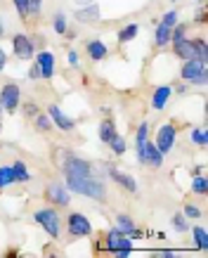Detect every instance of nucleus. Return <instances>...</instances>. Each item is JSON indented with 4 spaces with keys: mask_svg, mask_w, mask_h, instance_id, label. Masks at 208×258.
<instances>
[{
    "mask_svg": "<svg viewBox=\"0 0 208 258\" xmlns=\"http://www.w3.org/2000/svg\"><path fill=\"white\" fill-rule=\"evenodd\" d=\"M85 52H88V57H90L93 62H102V59H104V57L109 55L107 45H104V43H102L100 38L88 40V43H85Z\"/></svg>",
    "mask_w": 208,
    "mask_h": 258,
    "instance_id": "obj_16",
    "label": "nucleus"
},
{
    "mask_svg": "<svg viewBox=\"0 0 208 258\" xmlns=\"http://www.w3.org/2000/svg\"><path fill=\"white\" fill-rule=\"evenodd\" d=\"M173 97V88L170 86H161L154 90V97H152V109L154 111H161L166 104H168V100Z\"/></svg>",
    "mask_w": 208,
    "mask_h": 258,
    "instance_id": "obj_19",
    "label": "nucleus"
},
{
    "mask_svg": "<svg viewBox=\"0 0 208 258\" xmlns=\"http://www.w3.org/2000/svg\"><path fill=\"white\" fill-rule=\"evenodd\" d=\"M173 52H175L180 59H199L196 47H194V40H189V38L175 40V43H173Z\"/></svg>",
    "mask_w": 208,
    "mask_h": 258,
    "instance_id": "obj_15",
    "label": "nucleus"
},
{
    "mask_svg": "<svg viewBox=\"0 0 208 258\" xmlns=\"http://www.w3.org/2000/svg\"><path fill=\"white\" fill-rule=\"evenodd\" d=\"M196 3H203V0H196Z\"/></svg>",
    "mask_w": 208,
    "mask_h": 258,
    "instance_id": "obj_47",
    "label": "nucleus"
},
{
    "mask_svg": "<svg viewBox=\"0 0 208 258\" xmlns=\"http://www.w3.org/2000/svg\"><path fill=\"white\" fill-rule=\"evenodd\" d=\"M163 159H166V154H161V149L156 147L152 140H147L145 145H140L137 147V161L140 164H147V166H152V168H161Z\"/></svg>",
    "mask_w": 208,
    "mask_h": 258,
    "instance_id": "obj_6",
    "label": "nucleus"
},
{
    "mask_svg": "<svg viewBox=\"0 0 208 258\" xmlns=\"http://www.w3.org/2000/svg\"><path fill=\"white\" fill-rule=\"evenodd\" d=\"M109 175H111V180H114L116 185H121L123 189H128L130 195H137V182H135V178L132 175H128V173L118 171V168H114V166H109Z\"/></svg>",
    "mask_w": 208,
    "mask_h": 258,
    "instance_id": "obj_14",
    "label": "nucleus"
},
{
    "mask_svg": "<svg viewBox=\"0 0 208 258\" xmlns=\"http://www.w3.org/2000/svg\"><path fill=\"white\" fill-rule=\"evenodd\" d=\"M36 69H38V74H40V79H45V81H50L54 76V55L52 52H38L36 55Z\"/></svg>",
    "mask_w": 208,
    "mask_h": 258,
    "instance_id": "obj_13",
    "label": "nucleus"
},
{
    "mask_svg": "<svg viewBox=\"0 0 208 258\" xmlns=\"http://www.w3.org/2000/svg\"><path fill=\"white\" fill-rule=\"evenodd\" d=\"M12 171H15V180H17V182H29V180H31L29 166L24 164V161H15V164H12Z\"/></svg>",
    "mask_w": 208,
    "mask_h": 258,
    "instance_id": "obj_22",
    "label": "nucleus"
},
{
    "mask_svg": "<svg viewBox=\"0 0 208 258\" xmlns=\"http://www.w3.org/2000/svg\"><path fill=\"white\" fill-rule=\"evenodd\" d=\"M52 29H54V33H59V36H66L69 26H66V17H64V12H57V15L52 17Z\"/></svg>",
    "mask_w": 208,
    "mask_h": 258,
    "instance_id": "obj_25",
    "label": "nucleus"
},
{
    "mask_svg": "<svg viewBox=\"0 0 208 258\" xmlns=\"http://www.w3.org/2000/svg\"><path fill=\"white\" fill-rule=\"evenodd\" d=\"M107 251L109 253H114V256H130L132 253V242L130 237H125L123 232H121V227H114L111 232L107 235Z\"/></svg>",
    "mask_w": 208,
    "mask_h": 258,
    "instance_id": "obj_5",
    "label": "nucleus"
},
{
    "mask_svg": "<svg viewBox=\"0 0 208 258\" xmlns=\"http://www.w3.org/2000/svg\"><path fill=\"white\" fill-rule=\"evenodd\" d=\"M15 171H12V166H0V189L10 187V185H15Z\"/></svg>",
    "mask_w": 208,
    "mask_h": 258,
    "instance_id": "obj_23",
    "label": "nucleus"
},
{
    "mask_svg": "<svg viewBox=\"0 0 208 258\" xmlns=\"http://www.w3.org/2000/svg\"><path fill=\"white\" fill-rule=\"evenodd\" d=\"M154 256L156 258H175L177 251H173V249H159V251H154Z\"/></svg>",
    "mask_w": 208,
    "mask_h": 258,
    "instance_id": "obj_38",
    "label": "nucleus"
},
{
    "mask_svg": "<svg viewBox=\"0 0 208 258\" xmlns=\"http://www.w3.org/2000/svg\"><path fill=\"white\" fill-rule=\"evenodd\" d=\"M194 239H196V246H199V251H208V235L203 227H194L192 230Z\"/></svg>",
    "mask_w": 208,
    "mask_h": 258,
    "instance_id": "obj_27",
    "label": "nucleus"
},
{
    "mask_svg": "<svg viewBox=\"0 0 208 258\" xmlns=\"http://www.w3.org/2000/svg\"><path fill=\"white\" fill-rule=\"evenodd\" d=\"M5 64H8V55H5V50L0 47V71L5 69Z\"/></svg>",
    "mask_w": 208,
    "mask_h": 258,
    "instance_id": "obj_39",
    "label": "nucleus"
},
{
    "mask_svg": "<svg viewBox=\"0 0 208 258\" xmlns=\"http://www.w3.org/2000/svg\"><path fill=\"white\" fill-rule=\"evenodd\" d=\"M0 114H3V104H0Z\"/></svg>",
    "mask_w": 208,
    "mask_h": 258,
    "instance_id": "obj_45",
    "label": "nucleus"
},
{
    "mask_svg": "<svg viewBox=\"0 0 208 258\" xmlns=\"http://www.w3.org/2000/svg\"><path fill=\"white\" fill-rule=\"evenodd\" d=\"M66 187L69 192H76V195H85L95 199V202H107V185L104 180L95 178V175H88V178H66Z\"/></svg>",
    "mask_w": 208,
    "mask_h": 258,
    "instance_id": "obj_1",
    "label": "nucleus"
},
{
    "mask_svg": "<svg viewBox=\"0 0 208 258\" xmlns=\"http://www.w3.org/2000/svg\"><path fill=\"white\" fill-rule=\"evenodd\" d=\"M159 24H161V26H166V29H173V26L177 24V12H175V10L166 12V15L161 17V22H159Z\"/></svg>",
    "mask_w": 208,
    "mask_h": 258,
    "instance_id": "obj_32",
    "label": "nucleus"
},
{
    "mask_svg": "<svg viewBox=\"0 0 208 258\" xmlns=\"http://www.w3.org/2000/svg\"><path fill=\"white\" fill-rule=\"evenodd\" d=\"M116 227H121V232H123L125 237H130V239H137V237H142V232H140L137 227H135V223H132L125 213H118L116 216Z\"/></svg>",
    "mask_w": 208,
    "mask_h": 258,
    "instance_id": "obj_18",
    "label": "nucleus"
},
{
    "mask_svg": "<svg viewBox=\"0 0 208 258\" xmlns=\"http://www.w3.org/2000/svg\"><path fill=\"white\" fill-rule=\"evenodd\" d=\"M175 140H177V128L173 123H166L159 128V133H156V147L161 149V154H168L170 149L175 147Z\"/></svg>",
    "mask_w": 208,
    "mask_h": 258,
    "instance_id": "obj_9",
    "label": "nucleus"
},
{
    "mask_svg": "<svg viewBox=\"0 0 208 258\" xmlns=\"http://www.w3.org/2000/svg\"><path fill=\"white\" fill-rule=\"evenodd\" d=\"M182 81H187L189 86H206L208 74H206V64L199 59H185L182 69H180Z\"/></svg>",
    "mask_w": 208,
    "mask_h": 258,
    "instance_id": "obj_4",
    "label": "nucleus"
},
{
    "mask_svg": "<svg viewBox=\"0 0 208 258\" xmlns=\"http://www.w3.org/2000/svg\"><path fill=\"white\" fill-rule=\"evenodd\" d=\"M29 76H31V79H38V76H40V74H38V69H36V67H33V69L29 71Z\"/></svg>",
    "mask_w": 208,
    "mask_h": 258,
    "instance_id": "obj_42",
    "label": "nucleus"
},
{
    "mask_svg": "<svg viewBox=\"0 0 208 258\" xmlns=\"http://www.w3.org/2000/svg\"><path fill=\"white\" fill-rule=\"evenodd\" d=\"M66 232H69L71 237H90L93 235V225H90V220L85 218L83 213H69Z\"/></svg>",
    "mask_w": 208,
    "mask_h": 258,
    "instance_id": "obj_7",
    "label": "nucleus"
},
{
    "mask_svg": "<svg viewBox=\"0 0 208 258\" xmlns=\"http://www.w3.org/2000/svg\"><path fill=\"white\" fill-rule=\"evenodd\" d=\"M137 33H140V24H125L123 29L118 31V43H130Z\"/></svg>",
    "mask_w": 208,
    "mask_h": 258,
    "instance_id": "obj_21",
    "label": "nucleus"
},
{
    "mask_svg": "<svg viewBox=\"0 0 208 258\" xmlns=\"http://www.w3.org/2000/svg\"><path fill=\"white\" fill-rule=\"evenodd\" d=\"M192 142H194V145H199V147H206V145H208L206 128H196V131H192Z\"/></svg>",
    "mask_w": 208,
    "mask_h": 258,
    "instance_id": "obj_31",
    "label": "nucleus"
},
{
    "mask_svg": "<svg viewBox=\"0 0 208 258\" xmlns=\"http://www.w3.org/2000/svg\"><path fill=\"white\" fill-rule=\"evenodd\" d=\"M203 22H206V12L199 10V12H196V24H203Z\"/></svg>",
    "mask_w": 208,
    "mask_h": 258,
    "instance_id": "obj_41",
    "label": "nucleus"
},
{
    "mask_svg": "<svg viewBox=\"0 0 208 258\" xmlns=\"http://www.w3.org/2000/svg\"><path fill=\"white\" fill-rule=\"evenodd\" d=\"M0 128H3V121H0Z\"/></svg>",
    "mask_w": 208,
    "mask_h": 258,
    "instance_id": "obj_46",
    "label": "nucleus"
},
{
    "mask_svg": "<svg viewBox=\"0 0 208 258\" xmlns=\"http://www.w3.org/2000/svg\"><path fill=\"white\" fill-rule=\"evenodd\" d=\"M114 135H116V125H114V121H111V118H104V121L100 123V140L104 142V145H107V142L111 140Z\"/></svg>",
    "mask_w": 208,
    "mask_h": 258,
    "instance_id": "obj_20",
    "label": "nucleus"
},
{
    "mask_svg": "<svg viewBox=\"0 0 208 258\" xmlns=\"http://www.w3.org/2000/svg\"><path fill=\"white\" fill-rule=\"evenodd\" d=\"M100 5H97V3H88V5H83V8H78L76 10V19L78 22H97V19H100Z\"/></svg>",
    "mask_w": 208,
    "mask_h": 258,
    "instance_id": "obj_17",
    "label": "nucleus"
},
{
    "mask_svg": "<svg viewBox=\"0 0 208 258\" xmlns=\"http://www.w3.org/2000/svg\"><path fill=\"white\" fill-rule=\"evenodd\" d=\"M107 145L111 147V152H114L116 157H121V154H125V149H128V147H125V140H123V138H121L118 133H116L114 138H111V140L107 142Z\"/></svg>",
    "mask_w": 208,
    "mask_h": 258,
    "instance_id": "obj_26",
    "label": "nucleus"
},
{
    "mask_svg": "<svg viewBox=\"0 0 208 258\" xmlns=\"http://www.w3.org/2000/svg\"><path fill=\"white\" fill-rule=\"evenodd\" d=\"M5 36V24H3V19H0V38Z\"/></svg>",
    "mask_w": 208,
    "mask_h": 258,
    "instance_id": "obj_43",
    "label": "nucleus"
},
{
    "mask_svg": "<svg viewBox=\"0 0 208 258\" xmlns=\"http://www.w3.org/2000/svg\"><path fill=\"white\" fill-rule=\"evenodd\" d=\"M194 47H196V55H199V62L206 64L208 62V45L203 38H194Z\"/></svg>",
    "mask_w": 208,
    "mask_h": 258,
    "instance_id": "obj_29",
    "label": "nucleus"
},
{
    "mask_svg": "<svg viewBox=\"0 0 208 258\" xmlns=\"http://www.w3.org/2000/svg\"><path fill=\"white\" fill-rule=\"evenodd\" d=\"M12 3H15L17 15L22 17V19H29V0H12Z\"/></svg>",
    "mask_w": 208,
    "mask_h": 258,
    "instance_id": "obj_33",
    "label": "nucleus"
},
{
    "mask_svg": "<svg viewBox=\"0 0 208 258\" xmlns=\"http://www.w3.org/2000/svg\"><path fill=\"white\" fill-rule=\"evenodd\" d=\"M62 154H64V159H62L64 178H88V175H95L90 161L76 157L74 152H62Z\"/></svg>",
    "mask_w": 208,
    "mask_h": 258,
    "instance_id": "obj_3",
    "label": "nucleus"
},
{
    "mask_svg": "<svg viewBox=\"0 0 208 258\" xmlns=\"http://www.w3.org/2000/svg\"><path fill=\"white\" fill-rule=\"evenodd\" d=\"M192 192L199 197L206 195V178H203V173H199V175L192 180Z\"/></svg>",
    "mask_w": 208,
    "mask_h": 258,
    "instance_id": "obj_30",
    "label": "nucleus"
},
{
    "mask_svg": "<svg viewBox=\"0 0 208 258\" xmlns=\"http://www.w3.org/2000/svg\"><path fill=\"white\" fill-rule=\"evenodd\" d=\"M154 43L156 47H166L170 43V29H166V26H156V31H154Z\"/></svg>",
    "mask_w": 208,
    "mask_h": 258,
    "instance_id": "obj_24",
    "label": "nucleus"
},
{
    "mask_svg": "<svg viewBox=\"0 0 208 258\" xmlns=\"http://www.w3.org/2000/svg\"><path fill=\"white\" fill-rule=\"evenodd\" d=\"M33 123H36V128H38V131H43V133H47V131H50V128H52V121H50V116H45V114H36V116H33Z\"/></svg>",
    "mask_w": 208,
    "mask_h": 258,
    "instance_id": "obj_28",
    "label": "nucleus"
},
{
    "mask_svg": "<svg viewBox=\"0 0 208 258\" xmlns=\"http://www.w3.org/2000/svg\"><path fill=\"white\" fill-rule=\"evenodd\" d=\"M76 3H81V5H88V3H95V0H76Z\"/></svg>",
    "mask_w": 208,
    "mask_h": 258,
    "instance_id": "obj_44",
    "label": "nucleus"
},
{
    "mask_svg": "<svg viewBox=\"0 0 208 258\" xmlns=\"http://www.w3.org/2000/svg\"><path fill=\"white\" fill-rule=\"evenodd\" d=\"M185 216H187V218H201V209H199V206L187 204V206H185Z\"/></svg>",
    "mask_w": 208,
    "mask_h": 258,
    "instance_id": "obj_36",
    "label": "nucleus"
},
{
    "mask_svg": "<svg viewBox=\"0 0 208 258\" xmlns=\"http://www.w3.org/2000/svg\"><path fill=\"white\" fill-rule=\"evenodd\" d=\"M45 199L52 204L54 209L69 206L71 204V192H69L66 185H62V182H52V185H47V189H45Z\"/></svg>",
    "mask_w": 208,
    "mask_h": 258,
    "instance_id": "obj_8",
    "label": "nucleus"
},
{
    "mask_svg": "<svg viewBox=\"0 0 208 258\" xmlns=\"http://www.w3.org/2000/svg\"><path fill=\"white\" fill-rule=\"evenodd\" d=\"M147 140H149V123H142L137 128V138H135V142H137V147H140V145H145Z\"/></svg>",
    "mask_w": 208,
    "mask_h": 258,
    "instance_id": "obj_35",
    "label": "nucleus"
},
{
    "mask_svg": "<svg viewBox=\"0 0 208 258\" xmlns=\"http://www.w3.org/2000/svg\"><path fill=\"white\" fill-rule=\"evenodd\" d=\"M69 67L71 69H78V67H81V57H78L76 50H69Z\"/></svg>",
    "mask_w": 208,
    "mask_h": 258,
    "instance_id": "obj_37",
    "label": "nucleus"
},
{
    "mask_svg": "<svg viewBox=\"0 0 208 258\" xmlns=\"http://www.w3.org/2000/svg\"><path fill=\"white\" fill-rule=\"evenodd\" d=\"M19 102H22V90H19V86H15V83L3 86V90H0V104H3V109L17 111Z\"/></svg>",
    "mask_w": 208,
    "mask_h": 258,
    "instance_id": "obj_10",
    "label": "nucleus"
},
{
    "mask_svg": "<svg viewBox=\"0 0 208 258\" xmlns=\"http://www.w3.org/2000/svg\"><path fill=\"white\" fill-rule=\"evenodd\" d=\"M47 116H50V121H52V125H57L59 131H64V133H69V131H74L76 128V121L71 116H66L57 104H52L50 109H47Z\"/></svg>",
    "mask_w": 208,
    "mask_h": 258,
    "instance_id": "obj_12",
    "label": "nucleus"
},
{
    "mask_svg": "<svg viewBox=\"0 0 208 258\" xmlns=\"http://www.w3.org/2000/svg\"><path fill=\"white\" fill-rule=\"evenodd\" d=\"M26 114H29V116H36V114H38L36 104H26Z\"/></svg>",
    "mask_w": 208,
    "mask_h": 258,
    "instance_id": "obj_40",
    "label": "nucleus"
},
{
    "mask_svg": "<svg viewBox=\"0 0 208 258\" xmlns=\"http://www.w3.org/2000/svg\"><path fill=\"white\" fill-rule=\"evenodd\" d=\"M173 225H175L177 232H187V230H189V225H187V220H185V213H182V216L175 213V216H173Z\"/></svg>",
    "mask_w": 208,
    "mask_h": 258,
    "instance_id": "obj_34",
    "label": "nucleus"
},
{
    "mask_svg": "<svg viewBox=\"0 0 208 258\" xmlns=\"http://www.w3.org/2000/svg\"><path fill=\"white\" fill-rule=\"evenodd\" d=\"M33 50H36V43H33V38H29L26 33H17L15 38H12V52H15L19 59H31Z\"/></svg>",
    "mask_w": 208,
    "mask_h": 258,
    "instance_id": "obj_11",
    "label": "nucleus"
},
{
    "mask_svg": "<svg viewBox=\"0 0 208 258\" xmlns=\"http://www.w3.org/2000/svg\"><path fill=\"white\" fill-rule=\"evenodd\" d=\"M33 220H36L52 239H59V235H62V218H59V211H57L54 206L38 209V211L33 213Z\"/></svg>",
    "mask_w": 208,
    "mask_h": 258,
    "instance_id": "obj_2",
    "label": "nucleus"
}]
</instances>
